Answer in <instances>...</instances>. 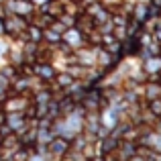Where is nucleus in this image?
I'll list each match as a JSON object with an SVG mask.
<instances>
[{
  "label": "nucleus",
  "mask_w": 161,
  "mask_h": 161,
  "mask_svg": "<svg viewBox=\"0 0 161 161\" xmlns=\"http://www.w3.org/2000/svg\"><path fill=\"white\" fill-rule=\"evenodd\" d=\"M27 25H29V20L25 19V16L12 14V12H8V14L4 16V31H6L8 39H14L16 35L25 33L27 31Z\"/></svg>",
  "instance_id": "f257e3e1"
},
{
  "label": "nucleus",
  "mask_w": 161,
  "mask_h": 161,
  "mask_svg": "<svg viewBox=\"0 0 161 161\" xmlns=\"http://www.w3.org/2000/svg\"><path fill=\"white\" fill-rule=\"evenodd\" d=\"M4 8L6 12H12V14H19V16H25V19H31V14L37 10V6L31 2V0H4Z\"/></svg>",
  "instance_id": "f03ea898"
},
{
  "label": "nucleus",
  "mask_w": 161,
  "mask_h": 161,
  "mask_svg": "<svg viewBox=\"0 0 161 161\" xmlns=\"http://www.w3.org/2000/svg\"><path fill=\"white\" fill-rule=\"evenodd\" d=\"M100 45H82V47L74 49V61L86 67H94L96 65V51Z\"/></svg>",
  "instance_id": "7ed1b4c3"
},
{
  "label": "nucleus",
  "mask_w": 161,
  "mask_h": 161,
  "mask_svg": "<svg viewBox=\"0 0 161 161\" xmlns=\"http://www.w3.org/2000/svg\"><path fill=\"white\" fill-rule=\"evenodd\" d=\"M31 104V94H10L2 102L4 112H25V108Z\"/></svg>",
  "instance_id": "20e7f679"
},
{
  "label": "nucleus",
  "mask_w": 161,
  "mask_h": 161,
  "mask_svg": "<svg viewBox=\"0 0 161 161\" xmlns=\"http://www.w3.org/2000/svg\"><path fill=\"white\" fill-rule=\"evenodd\" d=\"M8 90H10V94H31V75L16 71L14 78L10 80Z\"/></svg>",
  "instance_id": "39448f33"
},
{
  "label": "nucleus",
  "mask_w": 161,
  "mask_h": 161,
  "mask_svg": "<svg viewBox=\"0 0 161 161\" xmlns=\"http://www.w3.org/2000/svg\"><path fill=\"white\" fill-rule=\"evenodd\" d=\"M61 41L71 49H78V47H82V45H86V37H84V33L80 31L78 27L65 29V31L61 33Z\"/></svg>",
  "instance_id": "423d86ee"
},
{
  "label": "nucleus",
  "mask_w": 161,
  "mask_h": 161,
  "mask_svg": "<svg viewBox=\"0 0 161 161\" xmlns=\"http://www.w3.org/2000/svg\"><path fill=\"white\" fill-rule=\"evenodd\" d=\"M4 125H6L14 135H20V133H25V130L29 129L27 118H25L23 112H6V120H4Z\"/></svg>",
  "instance_id": "0eeeda50"
},
{
  "label": "nucleus",
  "mask_w": 161,
  "mask_h": 161,
  "mask_svg": "<svg viewBox=\"0 0 161 161\" xmlns=\"http://www.w3.org/2000/svg\"><path fill=\"white\" fill-rule=\"evenodd\" d=\"M31 67H33V75L45 80V82H51L55 78V74H57V69H55V65L51 61H33Z\"/></svg>",
  "instance_id": "6e6552de"
},
{
  "label": "nucleus",
  "mask_w": 161,
  "mask_h": 161,
  "mask_svg": "<svg viewBox=\"0 0 161 161\" xmlns=\"http://www.w3.org/2000/svg\"><path fill=\"white\" fill-rule=\"evenodd\" d=\"M78 104H82L86 110H100V104H102V96H100V88L98 90H84L82 98L78 100Z\"/></svg>",
  "instance_id": "1a4fd4ad"
},
{
  "label": "nucleus",
  "mask_w": 161,
  "mask_h": 161,
  "mask_svg": "<svg viewBox=\"0 0 161 161\" xmlns=\"http://www.w3.org/2000/svg\"><path fill=\"white\" fill-rule=\"evenodd\" d=\"M67 149H69V139L65 137H59V135H55L51 139V143H49V155L55 159L61 161V157L67 153Z\"/></svg>",
  "instance_id": "9d476101"
},
{
  "label": "nucleus",
  "mask_w": 161,
  "mask_h": 161,
  "mask_svg": "<svg viewBox=\"0 0 161 161\" xmlns=\"http://www.w3.org/2000/svg\"><path fill=\"white\" fill-rule=\"evenodd\" d=\"M96 65L108 71L110 67L116 65V55L106 51V49H102V47H98V51H96Z\"/></svg>",
  "instance_id": "9b49d317"
},
{
  "label": "nucleus",
  "mask_w": 161,
  "mask_h": 161,
  "mask_svg": "<svg viewBox=\"0 0 161 161\" xmlns=\"http://www.w3.org/2000/svg\"><path fill=\"white\" fill-rule=\"evenodd\" d=\"M161 96V84L157 82V80H145L143 82V94L141 98L145 100H153V98H159Z\"/></svg>",
  "instance_id": "f8f14e48"
},
{
  "label": "nucleus",
  "mask_w": 161,
  "mask_h": 161,
  "mask_svg": "<svg viewBox=\"0 0 161 161\" xmlns=\"http://www.w3.org/2000/svg\"><path fill=\"white\" fill-rule=\"evenodd\" d=\"M141 69L145 75H155L161 69V55H149L141 61Z\"/></svg>",
  "instance_id": "ddd939ff"
},
{
  "label": "nucleus",
  "mask_w": 161,
  "mask_h": 161,
  "mask_svg": "<svg viewBox=\"0 0 161 161\" xmlns=\"http://www.w3.org/2000/svg\"><path fill=\"white\" fill-rule=\"evenodd\" d=\"M137 153V141H129V139H120L116 147V155L120 159H129Z\"/></svg>",
  "instance_id": "4468645a"
},
{
  "label": "nucleus",
  "mask_w": 161,
  "mask_h": 161,
  "mask_svg": "<svg viewBox=\"0 0 161 161\" xmlns=\"http://www.w3.org/2000/svg\"><path fill=\"white\" fill-rule=\"evenodd\" d=\"M74 27H78L80 31L86 35V33H90V31H94L96 29V25H94V19H92L90 14H86V12H80L78 16H75V25Z\"/></svg>",
  "instance_id": "2eb2a0df"
},
{
  "label": "nucleus",
  "mask_w": 161,
  "mask_h": 161,
  "mask_svg": "<svg viewBox=\"0 0 161 161\" xmlns=\"http://www.w3.org/2000/svg\"><path fill=\"white\" fill-rule=\"evenodd\" d=\"M147 16H149V12H147V2L145 0H137L133 10H130V19L137 20V23H143Z\"/></svg>",
  "instance_id": "dca6fc26"
},
{
  "label": "nucleus",
  "mask_w": 161,
  "mask_h": 161,
  "mask_svg": "<svg viewBox=\"0 0 161 161\" xmlns=\"http://www.w3.org/2000/svg\"><path fill=\"white\" fill-rule=\"evenodd\" d=\"M51 98H53V94H51V90H49L47 86L41 88V90L31 92V102H33V104H47Z\"/></svg>",
  "instance_id": "f3484780"
},
{
  "label": "nucleus",
  "mask_w": 161,
  "mask_h": 161,
  "mask_svg": "<svg viewBox=\"0 0 161 161\" xmlns=\"http://www.w3.org/2000/svg\"><path fill=\"white\" fill-rule=\"evenodd\" d=\"M25 33H27V41H33V43H41L43 41V27H39L35 23H29Z\"/></svg>",
  "instance_id": "a211bd4d"
},
{
  "label": "nucleus",
  "mask_w": 161,
  "mask_h": 161,
  "mask_svg": "<svg viewBox=\"0 0 161 161\" xmlns=\"http://www.w3.org/2000/svg\"><path fill=\"white\" fill-rule=\"evenodd\" d=\"M74 80H75V78H74V75H71V74H69L67 69H57V74H55L53 82L57 84V86L61 88V90H65V88L69 86V84L74 82Z\"/></svg>",
  "instance_id": "6ab92c4d"
},
{
  "label": "nucleus",
  "mask_w": 161,
  "mask_h": 161,
  "mask_svg": "<svg viewBox=\"0 0 161 161\" xmlns=\"http://www.w3.org/2000/svg\"><path fill=\"white\" fill-rule=\"evenodd\" d=\"M20 147V139L19 135L10 133L6 135V137H2V141H0V149H8V151H16Z\"/></svg>",
  "instance_id": "aec40b11"
},
{
  "label": "nucleus",
  "mask_w": 161,
  "mask_h": 161,
  "mask_svg": "<svg viewBox=\"0 0 161 161\" xmlns=\"http://www.w3.org/2000/svg\"><path fill=\"white\" fill-rule=\"evenodd\" d=\"M59 41H61V33L53 31L51 27H45V29H43V43H47V45H57Z\"/></svg>",
  "instance_id": "412c9836"
},
{
  "label": "nucleus",
  "mask_w": 161,
  "mask_h": 161,
  "mask_svg": "<svg viewBox=\"0 0 161 161\" xmlns=\"http://www.w3.org/2000/svg\"><path fill=\"white\" fill-rule=\"evenodd\" d=\"M110 14H112V10H110L108 6H100L98 10H96V14L92 16V19H94V25L96 27H98V25H102V23H106V20H110Z\"/></svg>",
  "instance_id": "4be33fe9"
},
{
  "label": "nucleus",
  "mask_w": 161,
  "mask_h": 161,
  "mask_svg": "<svg viewBox=\"0 0 161 161\" xmlns=\"http://www.w3.org/2000/svg\"><path fill=\"white\" fill-rule=\"evenodd\" d=\"M61 8H63V12H67V14H75V16L82 12V8H80V4L75 2V0H61Z\"/></svg>",
  "instance_id": "5701e85b"
},
{
  "label": "nucleus",
  "mask_w": 161,
  "mask_h": 161,
  "mask_svg": "<svg viewBox=\"0 0 161 161\" xmlns=\"http://www.w3.org/2000/svg\"><path fill=\"white\" fill-rule=\"evenodd\" d=\"M53 137H55V135L51 133V129H37V139H35V143H45V145H49Z\"/></svg>",
  "instance_id": "b1692460"
},
{
  "label": "nucleus",
  "mask_w": 161,
  "mask_h": 161,
  "mask_svg": "<svg viewBox=\"0 0 161 161\" xmlns=\"http://www.w3.org/2000/svg\"><path fill=\"white\" fill-rule=\"evenodd\" d=\"M61 161H90L82 151H75V149H67V153L61 157Z\"/></svg>",
  "instance_id": "393cba45"
},
{
  "label": "nucleus",
  "mask_w": 161,
  "mask_h": 161,
  "mask_svg": "<svg viewBox=\"0 0 161 161\" xmlns=\"http://www.w3.org/2000/svg\"><path fill=\"white\" fill-rule=\"evenodd\" d=\"M145 108L151 110L157 118H161V98H153V100H147L145 102Z\"/></svg>",
  "instance_id": "a878e982"
},
{
  "label": "nucleus",
  "mask_w": 161,
  "mask_h": 161,
  "mask_svg": "<svg viewBox=\"0 0 161 161\" xmlns=\"http://www.w3.org/2000/svg\"><path fill=\"white\" fill-rule=\"evenodd\" d=\"M112 35H114V39H118L120 43H125V41L130 39V37H129V31H126V27H114V29H112Z\"/></svg>",
  "instance_id": "bb28decb"
},
{
  "label": "nucleus",
  "mask_w": 161,
  "mask_h": 161,
  "mask_svg": "<svg viewBox=\"0 0 161 161\" xmlns=\"http://www.w3.org/2000/svg\"><path fill=\"white\" fill-rule=\"evenodd\" d=\"M57 19L63 23V27H65V29H69V27H74V25H75V14H67V12H61Z\"/></svg>",
  "instance_id": "cd10ccee"
},
{
  "label": "nucleus",
  "mask_w": 161,
  "mask_h": 161,
  "mask_svg": "<svg viewBox=\"0 0 161 161\" xmlns=\"http://www.w3.org/2000/svg\"><path fill=\"white\" fill-rule=\"evenodd\" d=\"M143 49L147 51V55H159V53H161V43H157V41L153 39L151 43H147Z\"/></svg>",
  "instance_id": "c85d7f7f"
},
{
  "label": "nucleus",
  "mask_w": 161,
  "mask_h": 161,
  "mask_svg": "<svg viewBox=\"0 0 161 161\" xmlns=\"http://www.w3.org/2000/svg\"><path fill=\"white\" fill-rule=\"evenodd\" d=\"M102 49H106V51L114 53V55H118V53L122 51V43H120V41H118V39H114V41H110L108 45H104Z\"/></svg>",
  "instance_id": "c756f323"
},
{
  "label": "nucleus",
  "mask_w": 161,
  "mask_h": 161,
  "mask_svg": "<svg viewBox=\"0 0 161 161\" xmlns=\"http://www.w3.org/2000/svg\"><path fill=\"white\" fill-rule=\"evenodd\" d=\"M102 161H120V157L116 155V151H110V153H102Z\"/></svg>",
  "instance_id": "7c9ffc66"
},
{
  "label": "nucleus",
  "mask_w": 161,
  "mask_h": 161,
  "mask_svg": "<svg viewBox=\"0 0 161 161\" xmlns=\"http://www.w3.org/2000/svg\"><path fill=\"white\" fill-rule=\"evenodd\" d=\"M151 35H153V39L157 41V43H161V23L153 29V31H151Z\"/></svg>",
  "instance_id": "2f4dec72"
},
{
  "label": "nucleus",
  "mask_w": 161,
  "mask_h": 161,
  "mask_svg": "<svg viewBox=\"0 0 161 161\" xmlns=\"http://www.w3.org/2000/svg\"><path fill=\"white\" fill-rule=\"evenodd\" d=\"M100 2H102L104 6H108L110 10H112V8L116 6V4H120V0H100Z\"/></svg>",
  "instance_id": "473e14b6"
},
{
  "label": "nucleus",
  "mask_w": 161,
  "mask_h": 161,
  "mask_svg": "<svg viewBox=\"0 0 161 161\" xmlns=\"http://www.w3.org/2000/svg\"><path fill=\"white\" fill-rule=\"evenodd\" d=\"M145 159H147V157H143L141 153H135L133 157H129V161H145Z\"/></svg>",
  "instance_id": "72a5a7b5"
},
{
  "label": "nucleus",
  "mask_w": 161,
  "mask_h": 161,
  "mask_svg": "<svg viewBox=\"0 0 161 161\" xmlns=\"http://www.w3.org/2000/svg\"><path fill=\"white\" fill-rule=\"evenodd\" d=\"M4 120H6V112H4V108L0 106V125H4Z\"/></svg>",
  "instance_id": "f704fd0d"
},
{
  "label": "nucleus",
  "mask_w": 161,
  "mask_h": 161,
  "mask_svg": "<svg viewBox=\"0 0 161 161\" xmlns=\"http://www.w3.org/2000/svg\"><path fill=\"white\" fill-rule=\"evenodd\" d=\"M6 35V31H4V19L0 16V37H4Z\"/></svg>",
  "instance_id": "c9c22d12"
},
{
  "label": "nucleus",
  "mask_w": 161,
  "mask_h": 161,
  "mask_svg": "<svg viewBox=\"0 0 161 161\" xmlns=\"http://www.w3.org/2000/svg\"><path fill=\"white\" fill-rule=\"evenodd\" d=\"M43 161H59V159H55V157H51V155L47 153V155H45V157H43Z\"/></svg>",
  "instance_id": "e433bc0d"
},
{
  "label": "nucleus",
  "mask_w": 161,
  "mask_h": 161,
  "mask_svg": "<svg viewBox=\"0 0 161 161\" xmlns=\"http://www.w3.org/2000/svg\"><path fill=\"white\" fill-rule=\"evenodd\" d=\"M33 4H35V6H39V4H43V2H47V0H31Z\"/></svg>",
  "instance_id": "4c0bfd02"
},
{
  "label": "nucleus",
  "mask_w": 161,
  "mask_h": 161,
  "mask_svg": "<svg viewBox=\"0 0 161 161\" xmlns=\"http://www.w3.org/2000/svg\"><path fill=\"white\" fill-rule=\"evenodd\" d=\"M153 159L155 161H161V153H153Z\"/></svg>",
  "instance_id": "58836bf2"
},
{
  "label": "nucleus",
  "mask_w": 161,
  "mask_h": 161,
  "mask_svg": "<svg viewBox=\"0 0 161 161\" xmlns=\"http://www.w3.org/2000/svg\"><path fill=\"white\" fill-rule=\"evenodd\" d=\"M157 75H159V78H161V69H159V74H157Z\"/></svg>",
  "instance_id": "ea45409f"
}]
</instances>
